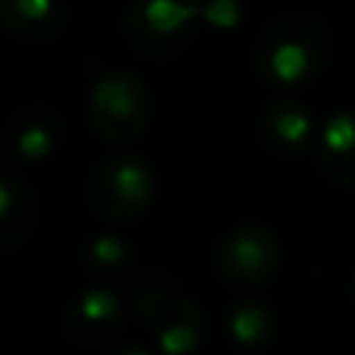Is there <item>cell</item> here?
Masks as SVG:
<instances>
[{"instance_id":"6da1fadb","label":"cell","mask_w":355,"mask_h":355,"mask_svg":"<svg viewBox=\"0 0 355 355\" xmlns=\"http://www.w3.org/2000/svg\"><path fill=\"white\" fill-rule=\"evenodd\" d=\"M94 103L119 119H128V116H135L137 106H141V94L125 78H103L94 87Z\"/></svg>"},{"instance_id":"7a4b0ae2","label":"cell","mask_w":355,"mask_h":355,"mask_svg":"<svg viewBox=\"0 0 355 355\" xmlns=\"http://www.w3.org/2000/svg\"><path fill=\"white\" fill-rule=\"evenodd\" d=\"M144 16H147V22L153 25L156 31H175V28H181L187 19L202 16V6L184 3V0H147Z\"/></svg>"},{"instance_id":"3957f363","label":"cell","mask_w":355,"mask_h":355,"mask_svg":"<svg viewBox=\"0 0 355 355\" xmlns=\"http://www.w3.org/2000/svg\"><path fill=\"white\" fill-rule=\"evenodd\" d=\"M227 252H231V262L237 265L240 271H246V275H256V271H262L265 265H268V243H265L259 234L252 231H243L237 234V237L231 240V246H227Z\"/></svg>"},{"instance_id":"277c9868","label":"cell","mask_w":355,"mask_h":355,"mask_svg":"<svg viewBox=\"0 0 355 355\" xmlns=\"http://www.w3.org/2000/svg\"><path fill=\"white\" fill-rule=\"evenodd\" d=\"M112 184H116V193L122 196V200L141 202L144 196H147V190H150V175H147V168H144L141 162L128 159V162H122V166L116 168Z\"/></svg>"},{"instance_id":"5b68a950","label":"cell","mask_w":355,"mask_h":355,"mask_svg":"<svg viewBox=\"0 0 355 355\" xmlns=\"http://www.w3.org/2000/svg\"><path fill=\"white\" fill-rule=\"evenodd\" d=\"M271 69H275L277 78L296 81L300 75H306V69H309L306 47H302V44H293V41L281 44V47L275 50V56H271Z\"/></svg>"},{"instance_id":"8992f818","label":"cell","mask_w":355,"mask_h":355,"mask_svg":"<svg viewBox=\"0 0 355 355\" xmlns=\"http://www.w3.org/2000/svg\"><path fill=\"white\" fill-rule=\"evenodd\" d=\"M265 327H268V315H265L262 309H256V306L237 309L234 318H231V331H234V337H237L240 343H256V340L265 334Z\"/></svg>"},{"instance_id":"52a82bcc","label":"cell","mask_w":355,"mask_h":355,"mask_svg":"<svg viewBox=\"0 0 355 355\" xmlns=\"http://www.w3.org/2000/svg\"><path fill=\"white\" fill-rule=\"evenodd\" d=\"M324 147L334 153H346L355 147V116L349 112H337L324 128Z\"/></svg>"},{"instance_id":"ba28073f","label":"cell","mask_w":355,"mask_h":355,"mask_svg":"<svg viewBox=\"0 0 355 355\" xmlns=\"http://www.w3.org/2000/svg\"><path fill=\"white\" fill-rule=\"evenodd\" d=\"M78 309L87 321H103V318H112L119 306H116V296H112L110 290H91V293H85V300H81Z\"/></svg>"},{"instance_id":"9c48e42d","label":"cell","mask_w":355,"mask_h":355,"mask_svg":"<svg viewBox=\"0 0 355 355\" xmlns=\"http://www.w3.org/2000/svg\"><path fill=\"white\" fill-rule=\"evenodd\" d=\"M196 340H200V334H196V327L190 324H172L162 331V349H166L168 355H184L190 352L196 346Z\"/></svg>"},{"instance_id":"30bf717a","label":"cell","mask_w":355,"mask_h":355,"mask_svg":"<svg viewBox=\"0 0 355 355\" xmlns=\"http://www.w3.org/2000/svg\"><path fill=\"white\" fill-rule=\"evenodd\" d=\"M275 131L284 137V141H290V144L302 141V137L309 135V116H306V112H300V110H284V112H277Z\"/></svg>"},{"instance_id":"8fae6325","label":"cell","mask_w":355,"mask_h":355,"mask_svg":"<svg viewBox=\"0 0 355 355\" xmlns=\"http://www.w3.org/2000/svg\"><path fill=\"white\" fill-rule=\"evenodd\" d=\"M202 19L218 25V28H231L240 19V6H237V0H209L202 6Z\"/></svg>"},{"instance_id":"7c38bea8","label":"cell","mask_w":355,"mask_h":355,"mask_svg":"<svg viewBox=\"0 0 355 355\" xmlns=\"http://www.w3.org/2000/svg\"><path fill=\"white\" fill-rule=\"evenodd\" d=\"M19 150H22L25 156H41L50 150V135L47 128H41V125H31V128H25L22 135H19Z\"/></svg>"},{"instance_id":"4fadbf2b","label":"cell","mask_w":355,"mask_h":355,"mask_svg":"<svg viewBox=\"0 0 355 355\" xmlns=\"http://www.w3.org/2000/svg\"><path fill=\"white\" fill-rule=\"evenodd\" d=\"M94 259H100V262H119V259L125 256V246L119 237H97L91 246Z\"/></svg>"},{"instance_id":"5bb4252c","label":"cell","mask_w":355,"mask_h":355,"mask_svg":"<svg viewBox=\"0 0 355 355\" xmlns=\"http://www.w3.org/2000/svg\"><path fill=\"white\" fill-rule=\"evenodd\" d=\"M12 6L25 19H41L50 12V0H12Z\"/></svg>"},{"instance_id":"9a60e30c","label":"cell","mask_w":355,"mask_h":355,"mask_svg":"<svg viewBox=\"0 0 355 355\" xmlns=\"http://www.w3.org/2000/svg\"><path fill=\"white\" fill-rule=\"evenodd\" d=\"M10 187H0V215H6L10 212Z\"/></svg>"},{"instance_id":"2e32d148","label":"cell","mask_w":355,"mask_h":355,"mask_svg":"<svg viewBox=\"0 0 355 355\" xmlns=\"http://www.w3.org/2000/svg\"><path fill=\"white\" fill-rule=\"evenodd\" d=\"M125 355H150V352H144V349H131V352H125Z\"/></svg>"}]
</instances>
